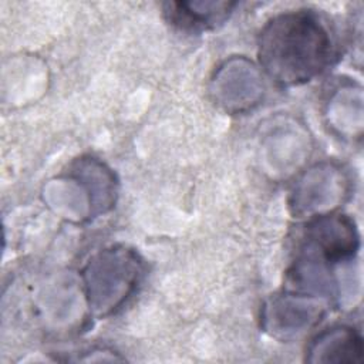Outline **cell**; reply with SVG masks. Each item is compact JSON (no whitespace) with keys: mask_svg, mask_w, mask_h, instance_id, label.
Wrapping results in <instances>:
<instances>
[{"mask_svg":"<svg viewBox=\"0 0 364 364\" xmlns=\"http://www.w3.org/2000/svg\"><path fill=\"white\" fill-rule=\"evenodd\" d=\"M334 54L331 36L311 10L272 17L259 34L257 57L264 73L280 85H300L320 75Z\"/></svg>","mask_w":364,"mask_h":364,"instance_id":"6da1fadb","label":"cell"},{"mask_svg":"<svg viewBox=\"0 0 364 364\" xmlns=\"http://www.w3.org/2000/svg\"><path fill=\"white\" fill-rule=\"evenodd\" d=\"M82 273L90 306L105 316L135 290L142 277V262L134 250L112 246L95 255Z\"/></svg>","mask_w":364,"mask_h":364,"instance_id":"7a4b0ae2","label":"cell"},{"mask_svg":"<svg viewBox=\"0 0 364 364\" xmlns=\"http://www.w3.org/2000/svg\"><path fill=\"white\" fill-rule=\"evenodd\" d=\"M301 257L323 266L346 262L357 253L358 235L354 222L344 215H317L306 223Z\"/></svg>","mask_w":364,"mask_h":364,"instance_id":"3957f363","label":"cell"},{"mask_svg":"<svg viewBox=\"0 0 364 364\" xmlns=\"http://www.w3.org/2000/svg\"><path fill=\"white\" fill-rule=\"evenodd\" d=\"M361 357V336L353 327L333 326L310 343L306 360L310 363H360Z\"/></svg>","mask_w":364,"mask_h":364,"instance_id":"277c9868","label":"cell"},{"mask_svg":"<svg viewBox=\"0 0 364 364\" xmlns=\"http://www.w3.org/2000/svg\"><path fill=\"white\" fill-rule=\"evenodd\" d=\"M235 4L228 1H179L169 4V14L173 23L183 27L209 28L223 23Z\"/></svg>","mask_w":364,"mask_h":364,"instance_id":"5b68a950","label":"cell"}]
</instances>
